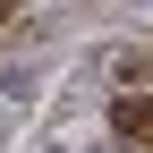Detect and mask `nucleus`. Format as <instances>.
I'll return each mask as SVG.
<instances>
[{
  "mask_svg": "<svg viewBox=\"0 0 153 153\" xmlns=\"http://www.w3.org/2000/svg\"><path fill=\"white\" fill-rule=\"evenodd\" d=\"M111 128H119V145H136V153H153V102H145V94H128V102L111 111Z\"/></svg>",
  "mask_w": 153,
  "mask_h": 153,
  "instance_id": "f257e3e1",
  "label": "nucleus"
},
{
  "mask_svg": "<svg viewBox=\"0 0 153 153\" xmlns=\"http://www.w3.org/2000/svg\"><path fill=\"white\" fill-rule=\"evenodd\" d=\"M0 136H9V111H0Z\"/></svg>",
  "mask_w": 153,
  "mask_h": 153,
  "instance_id": "f03ea898",
  "label": "nucleus"
},
{
  "mask_svg": "<svg viewBox=\"0 0 153 153\" xmlns=\"http://www.w3.org/2000/svg\"><path fill=\"white\" fill-rule=\"evenodd\" d=\"M0 26H9V0H0Z\"/></svg>",
  "mask_w": 153,
  "mask_h": 153,
  "instance_id": "7ed1b4c3",
  "label": "nucleus"
}]
</instances>
